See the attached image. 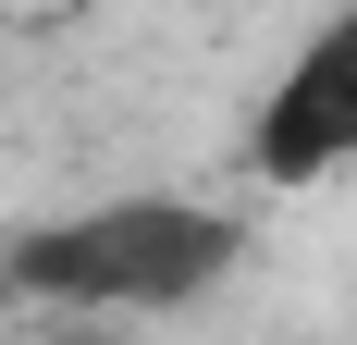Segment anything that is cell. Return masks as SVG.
<instances>
[{
  "label": "cell",
  "instance_id": "2",
  "mask_svg": "<svg viewBox=\"0 0 357 345\" xmlns=\"http://www.w3.org/2000/svg\"><path fill=\"white\" fill-rule=\"evenodd\" d=\"M247 161L271 172V185H321V172L357 161V13H333V25L284 62V87L259 99Z\"/></svg>",
  "mask_w": 357,
  "mask_h": 345
},
{
  "label": "cell",
  "instance_id": "3",
  "mask_svg": "<svg viewBox=\"0 0 357 345\" xmlns=\"http://www.w3.org/2000/svg\"><path fill=\"white\" fill-rule=\"evenodd\" d=\"M62 345H123V333H62Z\"/></svg>",
  "mask_w": 357,
  "mask_h": 345
},
{
  "label": "cell",
  "instance_id": "1",
  "mask_svg": "<svg viewBox=\"0 0 357 345\" xmlns=\"http://www.w3.org/2000/svg\"><path fill=\"white\" fill-rule=\"evenodd\" d=\"M234 210L197 198H111L74 222H37L13 247V296H62V309H185L234 272Z\"/></svg>",
  "mask_w": 357,
  "mask_h": 345
}]
</instances>
